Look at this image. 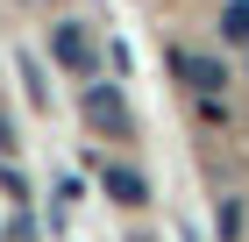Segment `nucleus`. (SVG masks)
Segmentation results:
<instances>
[{
	"instance_id": "nucleus-3",
	"label": "nucleus",
	"mask_w": 249,
	"mask_h": 242,
	"mask_svg": "<svg viewBox=\"0 0 249 242\" xmlns=\"http://www.w3.org/2000/svg\"><path fill=\"white\" fill-rule=\"evenodd\" d=\"M50 57H57L64 72H93V36H86V29H71V21H64L57 36H50Z\"/></svg>"
},
{
	"instance_id": "nucleus-1",
	"label": "nucleus",
	"mask_w": 249,
	"mask_h": 242,
	"mask_svg": "<svg viewBox=\"0 0 249 242\" xmlns=\"http://www.w3.org/2000/svg\"><path fill=\"white\" fill-rule=\"evenodd\" d=\"M86 121H93L100 135H121L128 129V100H121L114 86H86Z\"/></svg>"
},
{
	"instance_id": "nucleus-2",
	"label": "nucleus",
	"mask_w": 249,
	"mask_h": 242,
	"mask_svg": "<svg viewBox=\"0 0 249 242\" xmlns=\"http://www.w3.org/2000/svg\"><path fill=\"white\" fill-rule=\"evenodd\" d=\"M171 72H178V78H192L199 93H221V86H228L221 57H199V50H171Z\"/></svg>"
},
{
	"instance_id": "nucleus-6",
	"label": "nucleus",
	"mask_w": 249,
	"mask_h": 242,
	"mask_svg": "<svg viewBox=\"0 0 249 242\" xmlns=\"http://www.w3.org/2000/svg\"><path fill=\"white\" fill-rule=\"evenodd\" d=\"M0 186H7V200H29V178H21V171L7 164V157H0Z\"/></svg>"
},
{
	"instance_id": "nucleus-5",
	"label": "nucleus",
	"mask_w": 249,
	"mask_h": 242,
	"mask_svg": "<svg viewBox=\"0 0 249 242\" xmlns=\"http://www.w3.org/2000/svg\"><path fill=\"white\" fill-rule=\"evenodd\" d=\"M221 36H228V43H249V0H228V7H221Z\"/></svg>"
},
{
	"instance_id": "nucleus-4",
	"label": "nucleus",
	"mask_w": 249,
	"mask_h": 242,
	"mask_svg": "<svg viewBox=\"0 0 249 242\" xmlns=\"http://www.w3.org/2000/svg\"><path fill=\"white\" fill-rule=\"evenodd\" d=\"M107 192H114L121 206H142V200H150V178H142V171H121V164H114V171H107Z\"/></svg>"
},
{
	"instance_id": "nucleus-7",
	"label": "nucleus",
	"mask_w": 249,
	"mask_h": 242,
	"mask_svg": "<svg viewBox=\"0 0 249 242\" xmlns=\"http://www.w3.org/2000/svg\"><path fill=\"white\" fill-rule=\"evenodd\" d=\"M221 235H228V242L242 235V206H235V200H221Z\"/></svg>"
}]
</instances>
